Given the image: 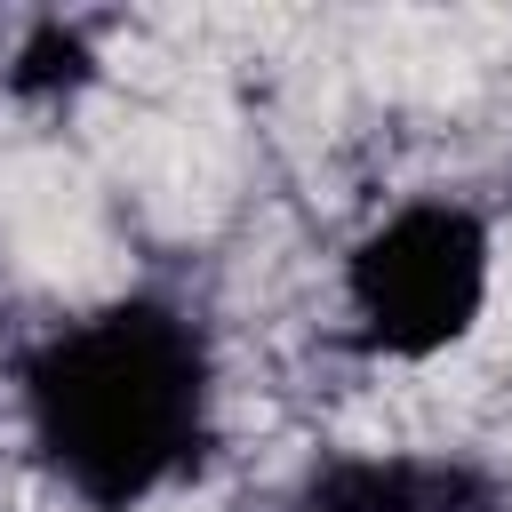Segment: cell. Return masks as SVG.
Returning a JSON list of instances; mask_svg holds the SVG:
<instances>
[{
    "label": "cell",
    "mask_w": 512,
    "mask_h": 512,
    "mask_svg": "<svg viewBox=\"0 0 512 512\" xmlns=\"http://www.w3.org/2000/svg\"><path fill=\"white\" fill-rule=\"evenodd\" d=\"M208 424V336L168 296L96 304L24 360V432L88 512H144L208 456Z\"/></svg>",
    "instance_id": "obj_1"
},
{
    "label": "cell",
    "mask_w": 512,
    "mask_h": 512,
    "mask_svg": "<svg viewBox=\"0 0 512 512\" xmlns=\"http://www.w3.org/2000/svg\"><path fill=\"white\" fill-rule=\"evenodd\" d=\"M344 304L368 352L432 360L472 336L488 304V224L456 200H408L360 232L344 264Z\"/></svg>",
    "instance_id": "obj_2"
},
{
    "label": "cell",
    "mask_w": 512,
    "mask_h": 512,
    "mask_svg": "<svg viewBox=\"0 0 512 512\" xmlns=\"http://www.w3.org/2000/svg\"><path fill=\"white\" fill-rule=\"evenodd\" d=\"M288 512H512L504 488H488L464 464H416V456H344L304 480Z\"/></svg>",
    "instance_id": "obj_3"
}]
</instances>
